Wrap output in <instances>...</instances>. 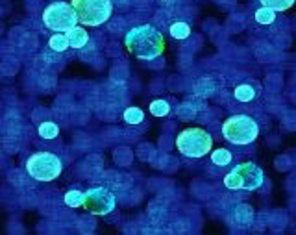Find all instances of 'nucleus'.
Masks as SVG:
<instances>
[{"instance_id": "obj_11", "label": "nucleus", "mask_w": 296, "mask_h": 235, "mask_svg": "<svg viewBox=\"0 0 296 235\" xmlns=\"http://www.w3.org/2000/svg\"><path fill=\"white\" fill-rule=\"evenodd\" d=\"M232 159L233 156L228 148H217L211 152V161L217 165V167H226V165L232 163Z\"/></svg>"}, {"instance_id": "obj_15", "label": "nucleus", "mask_w": 296, "mask_h": 235, "mask_svg": "<svg viewBox=\"0 0 296 235\" xmlns=\"http://www.w3.org/2000/svg\"><path fill=\"white\" fill-rule=\"evenodd\" d=\"M49 47L52 50H56V52H65L67 48H71L69 47V39H67L65 34H54L49 39Z\"/></svg>"}, {"instance_id": "obj_20", "label": "nucleus", "mask_w": 296, "mask_h": 235, "mask_svg": "<svg viewBox=\"0 0 296 235\" xmlns=\"http://www.w3.org/2000/svg\"><path fill=\"white\" fill-rule=\"evenodd\" d=\"M213 84L209 82V80H202V82H198V86H197V93L198 94H202V96H209V94L213 93Z\"/></svg>"}, {"instance_id": "obj_16", "label": "nucleus", "mask_w": 296, "mask_h": 235, "mask_svg": "<svg viewBox=\"0 0 296 235\" xmlns=\"http://www.w3.org/2000/svg\"><path fill=\"white\" fill-rule=\"evenodd\" d=\"M124 121L128 124H141L145 121V111H143L141 107H128L126 111H124Z\"/></svg>"}, {"instance_id": "obj_7", "label": "nucleus", "mask_w": 296, "mask_h": 235, "mask_svg": "<svg viewBox=\"0 0 296 235\" xmlns=\"http://www.w3.org/2000/svg\"><path fill=\"white\" fill-rule=\"evenodd\" d=\"M43 24L56 34H67L78 24V17L71 2H52L43 11Z\"/></svg>"}, {"instance_id": "obj_4", "label": "nucleus", "mask_w": 296, "mask_h": 235, "mask_svg": "<svg viewBox=\"0 0 296 235\" xmlns=\"http://www.w3.org/2000/svg\"><path fill=\"white\" fill-rule=\"evenodd\" d=\"M263 182H265V174L261 171V167H257L252 161L239 163L224 176V186L230 191L252 192L255 189H259L263 186Z\"/></svg>"}, {"instance_id": "obj_2", "label": "nucleus", "mask_w": 296, "mask_h": 235, "mask_svg": "<svg viewBox=\"0 0 296 235\" xmlns=\"http://www.w3.org/2000/svg\"><path fill=\"white\" fill-rule=\"evenodd\" d=\"M259 136V126L250 115H232L222 122V137L232 144H250Z\"/></svg>"}, {"instance_id": "obj_13", "label": "nucleus", "mask_w": 296, "mask_h": 235, "mask_svg": "<svg viewBox=\"0 0 296 235\" xmlns=\"http://www.w3.org/2000/svg\"><path fill=\"white\" fill-rule=\"evenodd\" d=\"M84 200H85V192L84 191H76V189H72V191H67L65 192V204L69 207H84Z\"/></svg>"}, {"instance_id": "obj_1", "label": "nucleus", "mask_w": 296, "mask_h": 235, "mask_svg": "<svg viewBox=\"0 0 296 235\" xmlns=\"http://www.w3.org/2000/svg\"><path fill=\"white\" fill-rule=\"evenodd\" d=\"M124 45L132 56L143 61L159 57L165 50V39L161 32L152 24H141L132 28L124 37Z\"/></svg>"}, {"instance_id": "obj_5", "label": "nucleus", "mask_w": 296, "mask_h": 235, "mask_svg": "<svg viewBox=\"0 0 296 235\" xmlns=\"http://www.w3.org/2000/svg\"><path fill=\"white\" fill-rule=\"evenodd\" d=\"M71 6L82 26H100L113 13L111 0H71Z\"/></svg>"}, {"instance_id": "obj_9", "label": "nucleus", "mask_w": 296, "mask_h": 235, "mask_svg": "<svg viewBox=\"0 0 296 235\" xmlns=\"http://www.w3.org/2000/svg\"><path fill=\"white\" fill-rule=\"evenodd\" d=\"M65 36L69 39V47H71V48H84L85 45L89 43V34H87V30L78 26V24L72 30H69Z\"/></svg>"}, {"instance_id": "obj_14", "label": "nucleus", "mask_w": 296, "mask_h": 235, "mask_svg": "<svg viewBox=\"0 0 296 235\" xmlns=\"http://www.w3.org/2000/svg\"><path fill=\"white\" fill-rule=\"evenodd\" d=\"M170 36L174 37V39H187L191 36V26L187 22H182L178 21L174 24H170Z\"/></svg>"}, {"instance_id": "obj_3", "label": "nucleus", "mask_w": 296, "mask_h": 235, "mask_svg": "<svg viewBox=\"0 0 296 235\" xmlns=\"http://www.w3.org/2000/svg\"><path fill=\"white\" fill-rule=\"evenodd\" d=\"M176 148L184 156L200 159L213 150V137L204 128H185L178 134Z\"/></svg>"}, {"instance_id": "obj_19", "label": "nucleus", "mask_w": 296, "mask_h": 235, "mask_svg": "<svg viewBox=\"0 0 296 235\" xmlns=\"http://www.w3.org/2000/svg\"><path fill=\"white\" fill-rule=\"evenodd\" d=\"M57 134H59V128L56 122H43L39 126V136L43 139H56Z\"/></svg>"}, {"instance_id": "obj_18", "label": "nucleus", "mask_w": 296, "mask_h": 235, "mask_svg": "<svg viewBox=\"0 0 296 235\" xmlns=\"http://www.w3.org/2000/svg\"><path fill=\"white\" fill-rule=\"evenodd\" d=\"M255 21L259 22V24H272L276 21V11L274 9H268V7H263L261 6L257 11H255Z\"/></svg>"}, {"instance_id": "obj_6", "label": "nucleus", "mask_w": 296, "mask_h": 235, "mask_svg": "<svg viewBox=\"0 0 296 235\" xmlns=\"http://www.w3.org/2000/svg\"><path fill=\"white\" fill-rule=\"evenodd\" d=\"M26 172L37 182H52L63 172V161L52 152H36L26 159Z\"/></svg>"}, {"instance_id": "obj_12", "label": "nucleus", "mask_w": 296, "mask_h": 235, "mask_svg": "<svg viewBox=\"0 0 296 235\" xmlns=\"http://www.w3.org/2000/svg\"><path fill=\"white\" fill-rule=\"evenodd\" d=\"M261 6L268 7V9H274V11H287L295 6L296 0H259Z\"/></svg>"}, {"instance_id": "obj_17", "label": "nucleus", "mask_w": 296, "mask_h": 235, "mask_svg": "<svg viewBox=\"0 0 296 235\" xmlns=\"http://www.w3.org/2000/svg\"><path fill=\"white\" fill-rule=\"evenodd\" d=\"M148 109H150V113L154 115V117H165V115H169L170 111V106L167 100H154V102H150V106H148Z\"/></svg>"}, {"instance_id": "obj_8", "label": "nucleus", "mask_w": 296, "mask_h": 235, "mask_svg": "<svg viewBox=\"0 0 296 235\" xmlns=\"http://www.w3.org/2000/svg\"><path fill=\"white\" fill-rule=\"evenodd\" d=\"M117 206V200L109 189L106 187H91L85 191L84 207L93 215H107Z\"/></svg>"}, {"instance_id": "obj_10", "label": "nucleus", "mask_w": 296, "mask_h": 235, "mask_svg": "<svg viewBox=\"0 0 296 235\" xmlns=\"http://www.w3.org/2000/svg\"><path fill=\"white\" fill-rule=\"evenodd\" d=\"M233 94H235V98L239 100V102H252V100L255 98L257 91H255V87L250 86V84H241V86L235 87Z\"/></svg>"}]
</instances>
